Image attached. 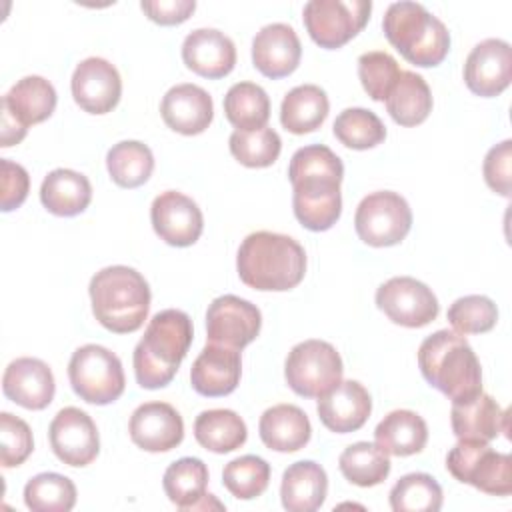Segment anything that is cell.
<instances>
[{
	"mask_svg": "<svg viewBox=\"0 0 512 512\" xmlns=\"http://www.w3.org/2000/svg\"><path fill=\"white\" fill-rule=\"evenodd\" d=\"M292 184V208L298 222L312 230L324 232L336 224L342 212L340 182L344 166L338 154L324 144L298 148L288 166Z\"/></svg>",
	"mask_w": 512,
	"mask_h": 512,
	"instance_id": "6da1fadb",
	"label": "cell"
},
{
	"mask_svg": "<svg viewBox=\"0 0 512 512\" xmlns=\"http://www.w3.org/2000/svg\"><path fill=\"white\" fill-rule=\"evenodd\" d=\"M240 280L262 292H286L306 274V252L290 236L258 230L248 234L236 254Z\"/></svg>",
	"mask_w": 512,
	"mask_h": 512,
	"instance_id": "7a4b0ae2",
	"label": "cell"
},
{
	"mask_svg": "<svg viewBox=\"0 0 512 512\" xmlns=\"http://www.w3.org/2000/svg\"><path fill=\"white\" fill-rule=\"evenodd\" d=\"M192 336V320L186 312L176 308L156 312L132 354L136 382L146 390L168 386L188 354Z\"/></svg>",
	"mask_w": 512,
	"mask_h": 512,
	"instance_id": "3957f363",
	"label": "cell"
},
{
	"mask_svg": "<svg viewBox=\"0 0 512 512\" xmlns=\"http://www.w3.org/2000/svg\"><path fill=\"white\" fill-rule=\"evenodd\" d=\"M418 366L424 380L452 402L482 392V368L464 336L452 330L430 334L418 348Z\"/></svg>",
	"mask_w": 512,
	"mask_h": 512,
	"instance_id": "277c9868",
	"label": "cell"
},
{
	"mask_svg": "<svg viewBox=\"0 0 512 512\" xmlns=\"http://www.w3.org/2000/svg\"><path fill=\"white\" fill-rule=\"evenodd\" d=\"M92 314L110 332H136L150 310V286L130 266H106L96 272L88 286Z\"/></svg>",
	"mask_w": 512,
	"mask_h": 512,
	"instance_id": "5b68a950",
	"label": "cell"
},
{
	"mask_svg": "<svg viewBox=\"0 0 512 512\" xmlns=\"http://www.w3.org/2000/svg\"><path fill=\"white\" fill-rule=\"evenodd\" d=\"M382 30L404 60L420 68L438 66L450 50L448 28L418 2H392L384 12Z\"/></svg>",
	"mask_w": 512,
	"mask_h": 512,
	"instance_id": "8992f818",
	"label": "cell"
},
{
	"mask_svg": "<svg viewBox=\"0 0 512 512\" xmlns=\"http://www.w3.org/2000/svg\"><path fill=\"white\" fill-rule=\"evenodd\" d=\"M68 380L76 396L96 406L118 400L126 386L120 358L100 344H84L74 350L68 362Z\"/></svg>",
	"mask_w": 512,
	"mask_h": 512,
	"instance_id": "52a82bcc",
	"label": "cell"
},
{
	"mask_svg": "<svg viewBox=\"0 0 512 512\" xmlns=\"http://www.w3.org/2000/svg\"><path fill=\"white\" fill-rule=\"evenodd\" d=\"M446 470L462 484H470L490 496L512 492V458L496 452L488 442L458 440L448 456Z\"/></svg>",
	"mask_w": 512,
	"mask_h": 512,
	"instance_id": "ba28073f",
	"label": "cell"
},
{
	"mask_svg": "<svg viewBox=\"0 0 512 512\" xmlns=\"http://www.w3.org/2000/svg\"><path fill=\"white\" fill-rule=\"evenodd\" d=\"M342 358L330 342L304 340L286 358L284 376L288 386L304 398H320L342 380Z\"/></svg>",
	"mask_w": 512,
	"mask_h": 512,
	"instance_id": "9c48e42d",
	"label": "cell"
},
{
	"mask_svg": "<svg viewBox=\"0 0 512 512\" xmlns=\"http://www.w3.org/2000/svg\"><path fill=\"white\" fill-rule=\"evenodd\" d=\"M358 238L374 248L394 246L412 228V210L404 196L392 190H378L364 196L354 214Z\"/></svg>",
	"mask_w": 512,
	"mask_h": 512,
	"instance_id": "30bf717a",
	"label": "cell"
},
{
	"mask_svg": "<svg viewBox=\"0 0 512 512\" xmlns=\"http://www.w3.org/2000/svg\"><path fill=\"white\" fill-rule=\"evenodd\" d=\"M370 12V0H310L304 4L302 20L320 48L334 50L350 42L366 26Z\"/></svg>",
	"mask_w": 512,
	"mask_h": 512,
	"instance_id": "8fae6325",
	"label": "cell"
},
{
	"mask_svg": "<svg viewBox=\"0 0 512 512\" xmlns=\"http://www.w3.org/2000/svg\"><path fill=\"white\" fill-rule=\"evenodd\" d=\"M376 306L394 324L422 328L436 320L440 306L434 292L412 276H394L376 290Z\"/></svg>",
	"mask_w": 512,
	"mask_h": 512,
	"instance_id": "7c38bea8",
	"label": "cell"
},
{
	"mask_svg": "<svg viewBox=\"0 0 512 512\" xmlns=\"http://www.w3.org/2000/svg\"><path fill=\"white\" fill-rule=\"evenodd\" d=\"M260 326V310L252 302L234 294L214 298L206 310V338L210 344L242 350L256 340Z\"/></svg>",
	"mask_w": 512,
	"mask_h": 512,
	"instance_id": "4fadbf2b",
	"label": "cell"
},
{
	"mask_svg": "<svg viewBox=\"0 0 512 512\" xmlns=\"http://www.w3.org/2000/svg\"><path fill=\"white\" fill-rule=\"evenodd\" d=\"M48 438L56 458L68 466H88L100 452L94 420L76 406H66L52 418Z\"/></svg>",
	"mask_w": 512,
	"mask_h": 512,
	"instance_id": "5bb4252c",
	"label": "cell"
},
{
	"mask_svg": "<svg viewBox=\"0 0 512 512\" xmlns=\"http://www.w3.org/2000/svg\"><path fill=\"white\" fill-rule=\"evenodd\" d=\"M150 220L160 240L176 248L192 246L204 228V216L198 204L176 190H166L154 198Z\"/></svg>",
	"mask_w": 512,
	"mask_h": 512,
	"instance_id": "9a60e30c",
	"label": "cell"
},
{
	"mask_svg": "<svg viewBox=\"0 0 512 512\" xmlns=\"http://www.w3.org/2000/svg\"><path fill=\"white\" fill-rule=\"evenodd\" d=\"M70 90L74 102L90 114H106L120 102L122 78L106 58L90 56L76 64Z\"/></svg>",
	"mask_w": 512,
	"mask_h": 512,
	"instance_id": "2e32d148",
	"label": "cell"
},
{
	"mask_svg": "<svg viewBox=\"0 0 512 512\" xmlns=\"http://www.w3.org/2000/svg\"><path fill=\"white\" fill-rule=\"evenodd\" d=\"M512 80V48L506 40L486 38L478 42L464 62V82L470 92L492 98L504 92Z\"/></svg>",
	"mask_w": 512,
	"mask_h": 512,
	"instance_id": "e0dca14e",
	"label": "cell"
},
{
	"mask_svg": "<svg viewBox=\"0 0 512 512\" xmlns=\"http://www.w3.org/2000/svg\"><path fill=\"white\" fill-rule=\"evenodd\" d=\"M128 432L138 448L168 452L184 440V422L168 402H144L132 412Z\"/></svg>",
	"mask_w": 512,
	"mask_h": 512,
	"instance_id": "ac0fdd59",
	"label": "cell"
},
{
	"mask_svg": "<svg viewBox=\"0 0 512 512\" xmlns=\"http://www.w3.org/2000/svg\"><path fill=\"white\" fill-rule=\"evenodd\" d=\"M2 392L26 410H44L54 400V374L40 358H16L4 370Z\"/></svg>",
	"mask_w": 512,
	"mask_h": 512,
	"instance_id": "d6986e66",
	"label": "cell"
},
{
	"mask_svg": "<svg viewBox=\"0 0 512 512\" xmlns=\"http://www.w3.org/2000/svg\"><path fill=\"white\" fill-rule=\"evenodd\" d=\"M300 56V38L290 24H266L252 40V62L266 78L276 80L292 74L300 64Z\"/></svg>",
	"mask_w": 512,
	"mask_h": 512,
	"instance_id": "ffe728a7",
	"label": "cell"
},
{
	"mask_svg": "<svg viewBox=\"0 0 512 512\" xmlns=\"http://www.w3.org/2000/svg\"><path fill=\"white\" fill-rule=\"evenodd\" d=\"M240 374V350L208 342L192 362L190 384L200 396L218 398L236 390Z\"/></svg>",
	"mask_w": 512,
	"mask_h": 512,
	"instance_id": "44dd1931",
	"label": "cell"
},
{
	"mask_svg": "<svg viewBox=\"0 0 512 512\" xmlns=\"http://www.w3.org/2000/svg\"><path fill=\"white\" fill-rule=\"evenodd\" d=\"M316 410L328 430L348 434L366 424L372 412V398L358 380H340L318 398Z\"/></svg>",
	"mask_w": 512,
	"mask_h": 512,
	"instance_id": "7402d4cb",
	"label": "cell"
},
{
	"mask_svg": "<svg viewBox=\"0 0 512 512\" xmlns=\"http://www.w3.org/2000/svg\"><path fill=\"white\" fill-rule=\"evenodd\" d=\"M160 114L164 124L178 134H202L214 118L212 96L196 84H176L164 94L160 102Z\"/></svg>",
	"mask_w": 512,
	"mask_h": 512,
	"instance_id": "603a6c76",
	"label": "cell"
},
{
	"mask_svg": "<svg viewBox=\"0 0 512 512\" xmlns=\"http://www.w3.org/2000/svg\"><path fill=\"white\" fill-rule=\"evenodd\" d=\"M184 64L204 78H224L234 70L236 46L216 28H196L182 42Z\"/></svg>",
	"mask_w": 512,
	"mask_h": 512,
	"instance_id": "cb8c5ba5",
	"label": "cell"
},
{
	"mask_svg": "<svg viewBox=\"0 0 512 512\" xmlns=\"http://www.w3.org/2000/svg\"><path fill=\"white\" fill-rule=\"evenodd\" d=\"M452 432L458 440L490 442L500 432H508V412L490 394H476L462 402H452Z\"/></svg>",
	"mask_w": 512,
	"mask_h": 512,
	"instance_id": "d4e9b609",
	"label": "cell"
},
{
	"mask_svg": "<svg viewBox=\"0 0 512 512\" xmlns=\"http://www.w3.org/2000/svg\"><path fill=\"white\" fill-rule=\"evenodd\" d=\"M162 486L168 500L180 510L224 508L212 494H206L208 468L200 458L184 456L172 462L164 472Z\"/></svg>",
	"mask_w": 512,
	"mask_h": 512,
	"instance_id": "484cf974",
	"label": "cell"
},
{
	"mask_svg": "<svg viewBox=\"0 0 512 512\" xmlns=\"http://www.w3.org/2000/svg\"><path fill=\"white\" fill-rule=\"evenodd\" d=\"M326 492H328L326 470L312 460L294 462L282 474L280 500L288 512L318 510L326 500Z\"/></svg>",
	"mask_w": 512,
	"mask_h": 512,
	"instance_id": "4316f807",
	"label": "cell"
},
{
	"mask_svg": "<svg viewBox=\"0 0 512 512\" xmlns=\"http://www.w3.org/2000/svg\"><path fill=\"white\" fill-rule=\"evenodd\" d=\"M260 440L276 452H296L304 448L312 436L306 412L294 404H276L260 416Z\"/></svg>",
	"mask_w": 512,
	"mask_h": 512,
	"instance_id": "83f0119b",
	"label": "cell"
},
{
	"mask_svg": "<svg viewBox=\"0 0 512 512\" xmlns=\"http://www.w3.org/2000/svg\"><path fill=\"white\" fill-rule=\"evenodd\" d=\"M90 200V180L76 170L56 168L42 180L40 202L54 216H76L88 208Z\"/></svg>",
	"mask_w": 512,
	"mask_h": 512,
	"instance_id": "f1b7e54d",
	"label": "cell"
},
{
	"mask_svg": "<svg viewBox=\"0 0 512 512\" xmlns=\"http://www.w3.org/2000/svg\"><path fill=\"white\" fill-rule=\"evenodd\" d=\"M374 440V444L390 456H412L424 450L428 426L424 418L412 410H392L378 422Z\"/></svg>",
	"mask_w": 512,
	"mask_h": 512,
	"instance_id": "f546056e",
	"label": "cell"
},
{
	"mask_svg": "<svg viewBox=\"0 0 512 512\" xmlns=\"http://www.w3.org/2000/svg\"><path fill=\"white\" fill-rule=\"evenodd\" d=\"M56 90L54 86L42 76H24L20 78L4 96L2 106L10 110V114L22 124H40L48 120L56 108Z\"/></svg>",
	"mask_w": 512,
	"mask_h": 512,
	"instance_id": "4dcf8cb0",
	"label": "cell"
},
{
	"mask_svg": "<svg viewBox=\"0 0 512 512\" xmlns=\"http://www.w3.org/2000/svg\"><path fill=\"white\" fill-rule=\"evenodd\" d=\"M384 102L388 114L400 126L422 124L432 112V92L426 80L412 70L400 72Z\"/></svg>",
	"mask_w": 512,
	"mask_h": 512,
	"instance_id": "1f68e13d",
	"label": "cell"
},
{
	"mask_svg": "<svg viewBox=\"0 0 512 512\" xmlns=\"http://www.w3.org/2000/svg\"><path fill=\"white\" fill-rule=\"evenodd\" d=\"M330 110L326 92L316 84H300L292 88L280 104V122L292 134H308L318 130Z\"/></svg>",
	"mask_w": 512,
	"mask_h": 512,
	"instance_id": "d6a6232c",
	"label": "cell"
},
{
	"mask_svg": "<svg viewBox=\"0 0 512 512\" xmlns=\"http://www.w3.org/2000/svg\"><path fill=\"white\" fill-rule=\"evenodd\" d=\"M194 438L210 452L228 454L246 442L248 428L234 410L212 408L196 416Z\"/></svg>",
	"mask_w": 512,
	"mask_h": 512,
	"instance_id": "836d02e7",
	"label": "cell"
},
{
	"mask_svg": "<svg viewBox=\"0 0 512 512\" xmlns=\"http://www.w3.org/2000/svg\"><path fill=\"white\" fill-rule=\"evenodd\" d=\"M224 114L236 130H256L270 118V98L254 82H236L224 96Z\"/></svg>",
	"mask_w": 512,
	"mask_h": 512,
	"instance_id": "e575fe53",
	"label": "cell"
},
{
	"mask_svg": "<svg viewBox=\"0 0 512 512\" xmlns=\"http://www.w3.org/2000/svg\"><path fill=\"white\" fill-rule=\"evenodd\" d=\"M106 168L114 184L122 188H138L150 178L154 156L146 144L138 140H122L108 150Z\"/></svg>",
	"mask_w": 512,
	"mask_h": 512,
	"instance_id": "d590c367",
	"label": "cell"
},
{
	"mask_svg": "<svg viewBox=\"0 0 512 512\" xmlns=\"http://www.w3.org/2000/svg\"><path fill=\"white\" fill-rule=\"evenodd\" d=\"M342 476L362 488L382 484L390 474V458L372 442H354L338 458Z\"/></svg>",
	"mask_w": 512,
	"mask_h": 512,
	"instance_id": "8d00e7d4",
	"label": "cell"
},
{
	"mask_svg": "<svg viewBox=\"0 0 512 512\" xmlns=\"http://www.w3.org/2000/svg\"><path fill=\"white\" fill-rule=\"evenodd\" d=\"M24 504L32 512H70L76 504V486L58 472L36 474L24 486Z\"/></svg>",
	"mask_w": 512,
	"mask_h": 512,
	"instance_id": "74e56055",
	"label": "cell"
},
{
	"mask_svg": "<svg viewBox=\"0 0 512 512\" xmlns=\"http://www.w3.org/2000/svg\"><path fill=\"white\" fill-rule=\"evenodd\" d=\"M390 508L394 512H438L442 488L430 474H406L390 490Z\"/></svg>",
	"mask_w": 512,
	"mask_h": 512,
	"instance_id": "f35d334b",
	"label": "cell"
},
{
	"mask_svg": "<svg viewBox=\"0 0 512 512\" xmlns=\"http://www.w3.org/2000/svg\"><path fill=\"white\" fill-rule=\"evenodd\" d=\"M232 156L248 168L272 166L282 150V140L276 130L262 126L256 130H234L228 138Z\"/></svg>",
	"mask_w": 512,
	"mask_h": 512,
	"instance_id": "ab89813d",
	"label": "cell"
},
{
	"mask_svg": "<svg viewBox=\"0 0 512 512\" xmlns=\"http://www.w3.org/2000/svg\"><path fill=\"white\" fill-rule=\"evenodd\" d=\"M334 136L352 150H368L384 142L386 126L366 108H346L334 120Z\"/></svg>",
	"mask_w": 512,
	"mask_h": 512,
	"instance_id": "60d3db41",
	"label": "cell"
},
{
	"mask_svg": "<svg viewBox=\"0 0 512 512\" xmlns=\"http://www.w3.org/2000/svg\"><path fill=\"white\" fill-rule=\"evenodd\" d=\"M270 482V464L254 454L230 460L222 472V484L238 500H252L264 494Z\"/></svg>",
	"mask_w": 512,
	"mask_h": 512,
	"instance_id": "b9f144b4",
	"label": "cell"
},
{
	"mask_svg": "<svg viewBox=\"0 0 512 512\" xmlns=\"http://www.w3.org/2000/svg\"><path fill=\"white\" fill-rule=\"evenodd\" d=\"M446 316L458 334H484L496 326L498 308L488 296L468 294L454 300Z\"/></svg>",
	"mask_w": 512,
	"mask_h": 512,
	"instance_id": "7bdbcfd3",
	"label": "cell"
},
{
	"mask_svg": "<svg viewBox=\"0 0 512 512\" xmlns=\"http://www.w3.org/2000/svg\"><path fill=\"white\" fill-rule=\"evenodd\" d=\"M400 72L396 58L384 50H370L358 58V78L362 88L376 102L386 100Z\"/></svg>",
	"mask_w": 512,
	"mask_h": 512,
	"instance_id": "ee69618b",
	"label": "cell"
},
{
	"mask_svg": "<svg viewBox=\"0 0 512 512\" xmlns=\"http://www.w3.org/2000/svg\"><path fill=\"white\" fill-rule=\"evenodd\" d=\"M34 450V440H32V430L30 426L10 414L2 412L0 414V462L4 468H14L20 466Z\"/></svg>",
	"mask_w": 512,
	"mask_h": 512,
	"instance_id": "f6af8a7d",
	"label": "cell"
},
{
	"mask_svg": "<svg viewBox=\"0 0 512 512\" xmlns=\"http://www.w3.org/2000/svg\"><path fill=\"white\" fill-rule=\"evenodd\" d=\"M512 140H504L492 146L484 158L482 172L486 184L500 196H510L512 192Z\"/></svg>",
	"mask_w": 512,
	"mask_h": 512,
	"instance_id": "bcb514c9",
	"label": "cell"
},
{
	"mask_svg": "<svg viewBox=\"0 0 512 512\" xmlns=\"http://www.w3.org/2000/svg\"><path fill=\"white\" fill-rule=\"evenodd\" d=\"M2 168V212H10L22 206V202L28 196L30 190V176L24 166L2 158L0 160Z\"/></svg>",
	"mask_w": 512,
	"mask_h": 512,
	"instance_id": "7dc6e473",
	"label": "cell"
},
{
	"mask_svg": "<svg viewBox=\"0 0 512 512\" xmlns=\"http://www.w3.org/2000/svg\"><path fill=\"white\" fill-rule=\"evenodd\" d=\"M140 8L152 22L162 26H174L190 18V14L196 10V2L194 0H142Z\"/></svg>",
	"mask_w": 512,
	"mask_h": 512,
	"instance_id": "c3c4849f",
	"label": "cell"
},
{
	"mask_svg": "<svg viewBox=\"0 0 512 512\" xmlns=\"http://www.w3.org/2000/svg\"><path fill=\"white\" fill-rule=\"evenodd\" d=\"M2 106V104H0ZM0 136H2V148H8V146H12V144H18L24 136H26V132H28V128L26 126H22L12 114H10V110L6 108V106H2V122H0Z\"/></svg>",
	"mask_w": 512,
	"mask_h": 512,
	"instance_id": "681fc988",
	"label": "cell"
}]
</instances>
